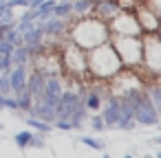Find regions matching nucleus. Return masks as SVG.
<instances>
[{
  "label": "nucleus",
  "mask_w": 161,
  "mask_h": 158,
  "mask_svg": "<svg viewBox=\"0 0 161 158\" xmlns=\"http://www.w3.org/2000/svg\"><path fill=\"white\" fill-rule=\"evenodd\" d=\"M128 103H130V108H132V116L139 121V123H146V125H154L157 123V110L152 108V103L146 99V97H141L139 92H135V90H130L128 92Z\"/></svg>",
  "instance_id": "1"
},
{
  "label": "nucleus",
  "mask_w": 161,
  "mask_h": 158,
  "mask_svg": "<svg viewBox=\"0 0 161 158\" xmlns=\"http://www.w3.org/2000/svg\"><path fill=\"white\" fill-rule=\"evenodd\" d=\"M75 103H77V94L75 92H66V94H62L60 97V101H58V116L60 119H69V114L73 112V108H75Z\"/></svg>",
  "instance_id": "2"
},
{
  "label": "nucleus",
  "mask_w": 161,
  "mask_h": 158,
  "mask_svg": "<svg viewBox=\"0 0 161 158\" xmlns=\"http://www.w3.org/2000/svg\"><path fill=\"white\" fill-rule=\"evenodd\" d=\"M60 97H62V92H60V84H58V79H49V81H47V88H44V103H47L49 108L55 110Z\"/></svg>",
  "instance_id": "3"
},
{
  "label": "nucleus",
  "mask_w": 161,
  "mask_h": 158,
  "mask_svg": "<svg viewBox=\"0 0 161 158\" xmlns=\"http://www.w3.org/2000/svg\"><path fill=\"white\" fill-rule=\"evenodd\" d=\"M9 84H11V90L14 92H22L25 90V68L22 66H16V70L9 77Z\"/></svg>",
  "instance_id": "4"
},
{
  "label": "nucleus",
  "mask_w": 161,
  "mask_h": 158,
  "mask_svg": "<svg viewBox=\"0 0 161 158\" xmlns=\"http://www.w3.org/2000/svg\"><path fill=\"white\" fill-rule=\"evenodd\" d=\"M117 121H119V101L110 99L108 108L104 110V123H108V125H115Z\"/></svg>",
  "instance_id": "5"
},
{
  "label": "nucleus",
  "mask_w": 161,
  "mask_h": 158,
  "mask_svg": "<svg viewBox=\"0 0 161 158\" xmlns=\"http://www.w3.org/2000/svg\"><path fill=\"white\" fill-rule=\"evenodd\" d=\"M40 38H42V31H40V29H29V31H25V44H27V46L38 44Z\"/></svg>",
  "instance_id": "6"
},
{
  "label": "nucleus",
  "mask_w": 161,
  "mask_h": 158,
  "mask_svg": "<svg viewBox=\"0 0 161 158\" xmlns=\"http://www.w3.org/2000/svg\"><path fill=\"white\" fill-rule=\"evenodd\" d=\"M36 114H38L40 119H44V121H47V119H53V116H55V110H53V108H49V105L44 103V105H38V108H36Z\"/></svg>",
  "instance_id": "7"
},
{
  "label": "nucleus",
  "mask_w": 161,
  "mask_h": 158,
  "mask_svg": "<svg viewBox=\"0 0 161 158\" xmlns=\"http://www.w3.org/2000/svg\"><path fill=\"white\" fill-rule=\"evenodd\" d=\"M11 53H14V51H11ZM9 59H11L16 66H22V64H25V59H27V48H18Z\"/></svg>",
  "instance_id": "8"
},
{
  "label": "nucleus",
  "mask_w": 161,
  "mask_h": 158,
  "mask_svg": "<svg viewBox=\"0 0 161 158\" xmlns=\"http://www.w3.org/2000/svg\"><path fill=\"white\" fill-rule=\"evenodd\" d=\"M31 132H20V134H16V145L18 147H27V145H31Z\"/></svg>",
  "instance_id": "9"
},
{
  "label": "nucleus",
  "mask_w": 161,
  "mask_h": 158,
  "mask_svg": "<svg viewBox=\"0 0 161 158\" xmlns=\"http://www.w3.org/2000/svg\"><path fill=\"white\" fill-rule=\"evenodd\" d=\"M27 125H31V127H36V130H40V132H49V130H51V125H47L44 121H38V119H29Z\"/></svg>",
  "instance_id": "10"
},
{
  "label": "nucleus",
  "mask_w": 161,
  "mask_h": 158,
  "mask_svg": "<svg viewBox=\"0 0 161 158\" xmlns=\"http://www.w3.org/2000/svg\"><path fill=\"white\" fill-rule=\"evenodd\" d=\"M11 92V84L7 75H0V94H9Z\"/></svg>",
  "instance_id": "11"
},
{
  "label": "nucleus",
  "mask_w": 161,
  "mask_h": 158,
  "mask_svg": "<svg viewBox=\"0 0 161 158\" xmlns=\"http://www.w3.org/2000/svg\"><path fill=\"white\" fill-rule=\"evenodd\" d=\"M82 143H84V145H88V147H95V149H104V143H102V140H97V138H91V136H84V138H82Z\"/></svg>",
  "instance_id": "12"
},
{
  "label": "nucleus",
  "mask_w": 161,
  "mask_h": 158,
  "mask_svg": "<svg viewBox=\"0 0 161 158\" xmlns=\"http://www.w3.org/2000/svg\"><path fill=\"white\" fill-rule=\"evenodd\" d=\"M49 11H51L53 16H64V13H69V11H71V5H60V7H55V5H53Z\"/></svg>",
  "instance_id": "13"
},
{
  "label": "nucleus",
  "mask_w": 161,
  "mask_h": 158,
  "mask_svg": "<svg viewBox=\"0 0 161 158\" xmlns=\"http://www.w3.org/2000/svg\"><path fill=\"white\" fill-rule=\"evenodd\" d=\"M86 108H91V110H97L99 108V97L93 92V94H88V99H86Z\"/></svg>",
  "instance_id": "14"
},
{
  "label": "nucleus",
  "mask_w": 161,
  "mask_h": 158,
  "mask_svg": "<svg viewBox=\"0 0 161 158\" xmlns=\"http://www.w3.org/2000/svg\"><path fill=\"white\" fill-rule=\"evenodd\" d=\"M0 22H11V7H0Z\"/></svg>",
  "instance_id": "15"
},
{
  "label": "nucleus",
  "mask_w": 161,
  "mask_h": 158,
  "mask_svg": "<svg viewBox=\"0 0 161 158\" xmlns=\"http://www.w3.org/2000/svg\"><path fill=\"white\" fill-rule=\"evenodd\" d=\"M40 88H42V79H40V77H33V81H31V88H29V92H31V94H38V92H40Z\"/></svg>",
  "instance_id": "16"
},
{
  "label": "nucleus",
  "mask_w": 161,
  "mask_h": 158,
  "mask_svg": "<svg viewBox=\"0 0 161 158\" xmlns=\"http://www.w3.org/2000/svg\"><path fill=\"white\" fill-rule=\"evenodd\" d=\"M47 31H51V33H58V31H62V22H55V20H51V22L47 24Z\"/></svg>",
  "instance_id": "17"
},
{
  "label": "nucleus",
  "mask_w": 161,
  "mask_h": 158,
  "mask_svg": "<svg viewBox=\"0 0 161 158\" xmlns=\"http://www.w3.org/2000/svg\"><path fill=\"white\" fill-rule=\"evenodd\" d=\"M93 127H95L97 132H102V130H104V119H99V116H95V119H93Z\"/></svg>",
  "instance_id": "18"
},
{
  "label": "nucleus",
  "mask_w": 161,
  "mask_h": 158,
  "mask_svg": "<svg viewBox=\"0 0 161 158\" xmlns=\"http://www.w3.org/2000/svg\"><path fill=\"white\" fill-rule=\"evenodd\" d=\"M152 99H154V103H157V108L161 110V90L157 88V90H152Z\"/></svg>",
  "instance_id": "19"
},
{
  "label": "nucleus",
  "mask_w": 161,
  "mask_h": 158,
  "mask_svg": "<svg viewBox=\"0 0 161 158\" xmlns=\"http://www.w3.org/2000/svg\"><path fill=\"white\" fill-rule=\"evenodd\" d=\"M7 42L16 44V42H18V31H11V33H7Z\"/></svg>",
  "instance_id": "20"
},
{
  "label": "nucleus",
  "mask_w": 161,
  "mask_h": 158,
  "mask_svg": "<svg viewBox=\"0 0 161 158\" xmlns=\"http://www.w3.org/2000/svg\"><path fill=\"white\" fill-rule=\"evenodd\" d=\"M58 127H60V130H71V127H73V125H71V123H69V121H66V119H62V121H60V123H58Z\"/></svg>",
  "instance_id": "21"
},
{
  "label": "nucleus",
  "mask_w": 161,
  "mask_h": 158,
  "mask_svg": "<svg viewBox=\"0 0 161 158\" xmlns=\"http://www.w3.org/2000/svg\"><path fill=\"white\" fill-rule=\"evenodd\" d=\"M31 145L40 147V145H42V138H40V136H31Z\"/></svg>",
  "instance_id": "22"
},
{
  "label": "nucleus",
  "mask_w": 161,
  "mask_h": 158,
  "mask_svg": "<svg viewBox=\"0 0 161 158\" xmlns=\"http://www.w3.org/2000/svg\"><path fill=\"white\" fill-rule=\"evenodd\" d=\"M86 7H88V3H80V5H77V9H80V11H84Z\"/></svg>",
  "instance_id": "23"
},
{
  "label": "nucleus",
  "mask_w": 161,
  "mask_h": 158,
  "mask_svg": "<svg viewBox=\"0 0 161 158\" xmlns=\"http://www.w3.org/2000/svg\"><path fill=\"white\" fill-rule=\"evenodd\" d=\"M3 101H5V97H0V108H3Z\"/></svg>",
  "instance_id": "24"
},
{
  "label": "nucleus",
  "mask_w": 161,
  "mask_h": 158,
  "mask_svg": "<svg viewBox=\"0 0 161 158\" xmlns=\"http://www.w3.org/2000/svg\"><path fill=\"white\" fill-rule=\"evenodd\" d=\"M157 156H159V158H161V149H159V151H157Z\"/></svg>",
  "instance_id": "25"
}]
</instances>
